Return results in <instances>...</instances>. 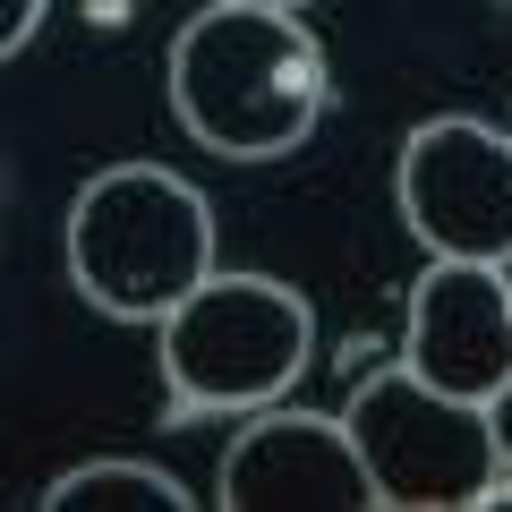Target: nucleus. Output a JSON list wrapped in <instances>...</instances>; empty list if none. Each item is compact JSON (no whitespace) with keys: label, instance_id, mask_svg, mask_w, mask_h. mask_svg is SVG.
Returning a JSON list of instances; mask_svg holds the SVG:
<instances>
[{"label":"nucleus","instance_id":"nucleus-1","mask_svg":"<svg viewBox=\"0 0 512 512\" xmlns=\"http://www.w3.org/2000/svg\"><path fill=\"white\" fill-rule=\"evenodd\" d=\"M163 86H171V120L222 163L299 154L333 103L325 43L299 26V9H239V0H205L171 35Z\"/></svg>","mask_w":512,"mask_h":512},{"label":"nucleus","instance_id":"nucleus-2","mask_svg":"<svg viewBox=\"0 0 512 512\" xmlns=\"http://www.w3.org/2000/svg\"><path fill=\"white\" fill-rule=\"evenodd\" d=\"M69 291L111 325H154L214 274V205L163 163H111L69 197L60 222Z\"/></svg>","mask_w":512,"mask_h":512},{"label":"nucleus","instance_id":"nucleus-3","mask_svg":"<svg viewBox=\"0 0 512 512\" xmlns=\"http://www.w3.org/2000/svg\"><path fill=\"white\" fill-rule=\"evenodd\" d=\"M163 359V419H248L265 402H291V384L316 359V316L274 274H205L180 308L154 316Z\"/></svg>","mask_w":512,"mask_h":512},{"label":"nucleus","instance_id":"nucleus-4","mask_svg":"<svg viewBox=\"0 0 512 512\" xmlns=\"http://www.w3.org/2000/svg\"><path fill=\"white\" fill-rule=\"evenodd\" d=\"M350 453H359L376 512H487L495 495V427L487 402L436 393L402 359L350 384L342 402Z\"/></svg>","mask_w":512,"mask_h":512},{"label":"nucleus","instance_id":"nucleus-5","mask_svg":"<svg viewBox=\"0 0 512 512\" xmlns=\"http://www.w3.org/2000/svg\"><path fill=\"white\" fill-rule=\"evenodd\" d=\"M393 205L427 256L512 265V137L470 111L410 128L393 163Z\"/></svg>","mask_w":512,"mask_h":512},{"label":"nucleus","instance_id":"nucleus-6","mask_svg":"<svg viewBox=\"0 0 512 512\" xmlns=\"http://www.w3.org/2000/svg\"><path fill=\"white\" fill-rule=\"evenodd\" d=\"M205 504H222V512H376V487H367L342 419L265 402L222 444Z\"/></svg>","mask_w":512,"mask_h":512},{"label":"nucleus","instance_id":"nucleus-7","mask_svg":"<svg viewBox=\"0 0 512 512\" xmlns=\"http://www.w3.org/2000/svg\"><path fill=\"white\" fill-rule=\"evenodd\" d=\"M402 367L427 376L436 393L487 402L512 376V274L504 265L427 256V274L410 282V316H402Z\"/></svg>","mask_w":512,"mask_h":512},{"label":"nucleus","instance_id":"nucleus-8","mask_svg":"<svg viewBox=\"0 0 512 512\" xmlns=\"http://www.w3.org/2000/svg\"><path fill=\"white\" fill-rule=\"evenodd\" d=\"M205 495H188L171 470H154V461H77V470H60L52 487L35 495V512H197Z\"/></svg>","mask_w":512,"mask_h":512},{"label":"nucleus","instance_id":"nucleus-9","mask_svg":"<svg viewBox=\"0 0 512 512\" xmlns=\"http://www.w3.org/2000/svg\"><path fill=\"white\" fill-rule=\"evenodd\" d=\"M487 427H495V495L487 504H512V376L487 393Z\"/></svg>","mask_w":512,"mask_h":512},{"label":"nucleus","instance_id":"nucleus-10","mask_svg":"<svg viewBox=\"0 0 512 512\" xmlns=\"http://www.w3.org/2000/svg\"><path fill=\"white\" fill-rule=\"evenodd\" d=\"M43 18H52V0H0V60H18Z\"/></svg>","mask_w":512,"mask_h":512},{"label":"nucleus","instance_id":"nucleus-11","mask_svg":"<svg viewBox=\"0 0 512 512\" xmlns=\"http://www.w3.org/2000/svg\"><path fill=\"white\" fill-rule=\"evenodd\" d=\"M239 9H308V0H239Z\"/></svg>","mask_w":512,"mask_h":512},{"label":"nucleus","instance_id":"nucleus-12","mask_svg":"<svg viewBox=\"0 0 512 512\" xmlns=\"http://www.w3.org/2000/svg\"><path fill=\"white\" fill-rule=\"evenodd\" d=\"M504 274H512V265H504Z\"/></svg>","mask_w":512,"mask_h":512}]
</instances>
